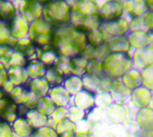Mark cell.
<instances>
[{"mask_svg": "<svg viewBox=\"0 0 153 137\" xmlns=\"http://www.w3.org/2000/svg\"><path fill=\"white\" fill-rule=\"evenodd\" d=\"M134 68L129 53H110L103 60V73L111 79H121Z\"/></svg>", "mask_w": 153, "mask_h": 137, "instance_id": "cell-1", "label": "cell"}, {"mask_svg": "<svg viewBox=\"0 0 153 137\" xmlns=\"http://www.w3.org/2000/svg\"><path fill=\"white\" fill-rule=\"evenodd\" d=\"M99 29L103 32L106 41L109 38L127 36L129 33V21L123 17L117 20L103 22Z\"/></svg>", "mask_w": 153, "mask_h": 137, "instance_id": "cell-2", "label": "cell"}, {"mask_svg": "<svg viewBox=\"0 0 153 137\" xmlns=\"http://www.w3.org/2000/svg\"><path fill=\"white\" fill-rule=\"evenodd\" d=\"M125 15L123 1H105L99 9V16L103 22L117 20Z\"/></svg>", "mask_w": 153, "mask_h": 137, "instance_id": "cell-3", "label": "cell"}, {"mask_svg": "<svg viewBox=\"0 0 153 137\" xmlns=\"http://www.w3.org/2000/svg\"><path fill=\"white\" fill-rule=\"evenodd\" d=\"M134 68L142 71L143 68L153 65V46L149 45L146 48L136 49L132 55Z\"/></svg>", "mask_w": 153, "mask_h": 137, "instance_id": "cell-4", "label": "cell"}, {"mask_svg": "<svg viewBox=\"0 0 153 137\" xmlns=\"http://www.w3.org/2000/svg\"><path fill=\"white\" fill-rule=\"evenodd\" d=\"M153 92L148 90L147 88L141 86L131 92L130 99L132 103L138 109L149 107L152 99Z\"/></svg>", "mask_w": 153, "mask_h": 137, "instance_id": "cell-5", "label": "cell"}, {"mask_svg": "<svg viewBox=\"0 0 153 137\" xmlns=\"http://www.w3.org/2000/svg\"><path fill=\"white\" fill-rule=\"evenodd\" d=\"M125 7V13H127L131 18H141L149 11L147 1L143 0H132L123 1Z\"/></svg>", "mask_w": 153, "mask_h": 137, "instance_id": "cell-6", "label": "cell"}, {"mask_svg": "<svg viewBox=\"0 0 153 137\" xmlns=\"http://www.w3.org/2000/svg\"><path fill=\"white\" fill-rule=\"evenodd\" d=\"M132 91H130L126 85L124 84L122 79H114L112 83V89H111V95H112L113 101L115 102L122 103L121 101L126 100L127 98H130Z\"/></svg>", "mask_w": 153, "mask_h": 137, "instance_id": "cell-7", "label": "cell"}, {"mask_svg": "<svg viewBox=\"0 0 153 137\" xmlns=\"http://www.w3.org/2000/svg\"><path fill=\"white\" fill-rule=\"evenodd\" d=\"M74 101L76 107L85 113L92 111L95 107V95L85 90L75 95Z\"/></svg>", "mask_w": 153, "mask_h": 137, "instance_id": "cell-8", "label": "cell"}, {"mask_svg": "<svg viewBox=\"0 0 153 137\" xmlns=\"http://www.w3.org/2000/svg\"><path fill=\"white\" fill-rule=\"evenodd\" d=\"M105 43L109 47L111 53H129L132 49L127 36L109 38Z\"/></svg>", "mask_w": 153, "mask_h": 137, "instance_id": "cell-9", "label": "cell"}, {"mask_svg": "<svg viewBox=\"0 0 153 137\" xmlns=\"http://www.w3.org/2000/svg\"><path fill=\"white\" fill-rule=\"evenodd\" d=\"M136 120L140 128L149 131L153 130V110L149 107L138 109Z\"/></svg>", "mask_w": 153, "mask_h": 137, "instance_id": "cell-10", "label": "cell"}, {"mask_svg": "<svg viewBox=\"0 0 153 137\" xmlns=\"http://www.w3.org/2000/svg\"><path fill=\"white\" fill-rule=\"evenodd\" d=\"M132 49H140L149 45V32H129L127 35Z\"/></svg>", "mask_w": 153, "mask_h": 137, "instance_id": "cell-11", "label": "cell"}, {"mask_svg": "<svg viewBox=\"0 0 153 137\" xmlns=\"http://www.w3.org/2000/svg\"><path fill=\"white\" fill-rule=\"evenodd\" d=\"M121 79L124 82V84L130 91H134L142 86L141 71L136 68H131V70L125 74Z\"/></svg>", "mask_w": 153, "mask_h": 137, "instance_id": "cell-12", "label": "cell"}, {"mask_svg": "<svg viewBox=\"0 0 153 137\" xmlns=\"http://www.w3.org/2000/svg\"><path fill=\"white\" fill-rule=\"evenodd\" d=\"M126 107L121 103L113 102L107 108V116L113 122H122L126 118Z\"/></svg>", "mask_w": 153, "mask_h": 137, "instance_id": "cell-13", "label": "cell"}, {"mask_svg": "<svg viewBox=\"0 0 153 137\" xmlns=\"http://www.w3.org/2000/svg\"><path fill=\"white\" fill-rule=\"evenodd\" d=\"M105 42V38L100 29L93 30L87 33V43L88 45L97 48Z\"/></svg>", "mask_w": 153, "mask_h": 137, "instance_id": "cell-14", "label": "cell"}, {"mask_svg": "<svg viewBox=\"0 0 153 137\" xmlns=\"http://www.w3.org/2000/svg\"><path fill=\"white\" fill-rule=\"evenodd\" d=\"M141 71L142 86L153 92V65L143 68Z\"/></svg>", "mask_w": 153, "mask_h": 137, "instance_id": "cell-15", "label": "cell"}, {"mask_svg": "<svg viewBox=\"0 0 153 137\" xmlns=\"http://www.w3.org/2000/svg\"><path fill=\"white\" fill-rule=\"evenodd\" d=\"M129 32H149L143 17L131 18L129 21Z\"/></svg>", "mask_w": 153, "mask_h": 137, "instance_id": "cell-16", "label": "cell"}, {"mask_svg": "<svg viewBox=\"0 0 153 137\" xmlns=\"http://www.w3.org/2000/svg\"><path fill=\"white\" fill-rule=\"evenodd\" d=\"M86 73L96 76L103 74V61L99 60L89 61L86 68Z\"/></svg>", "mask_w": 153, "mask_h": 137, "instance_id": "cell-17", "label": "cell"}, {"mask_svg": "<svg viewBox=\"0 0 153 137\" xmlns=\"http://www.w3.org/2000/svg\"><path fill=\"white\" fill-rule=\"evenodd\" d=\"M143 18L149 32L153 33V11L149 10L143 16Z\"/></svg>", "mask_w": 153, "mask_h": 137, "instance_id": "cell-18", "label": "cell"}, {"mask_svg": "<svg viewBox=\"0 0 153 137\" xmlns=\"http://www.w3.org/2000/svg\"><path fill=\"white\" fill-rule=\"evenodd\" d=\"M147 5H148L149 10L153 11V0H149V1H147Z\"/></svg>", "mask_w": 153, "mask_h": 137, "instance_id": "cell-19", "label": "cell"}, {"mask_svg": "<svg viewBox=\"0 0 153 137\" xmlns=\"http://www.w3.org/2000/svg\"><path fill=\"white\" fill-rule=\"evenodd\" d=\"M149 108H151L152 110H153V94H152V99H151V102H150V104H149Z\"/></svg>", "mask_w": 153, "mask_h": 137, "instance_id": "cell-20", "label": "cell"}, {"mask_svg": "<svg viewBox=\"0 0 153 137\" xmlns=\"http://www.w3.org/2000/svg\"><path fill=\"white\" fill-rule=\"evenodd\" d=\"M80 137H89V136L86 134H82V135H80Z\"/></svg>", "mask_w": 153, "mask_h": 137, "instance_id": "cell-21", "label": "cell"}]
</instances>
